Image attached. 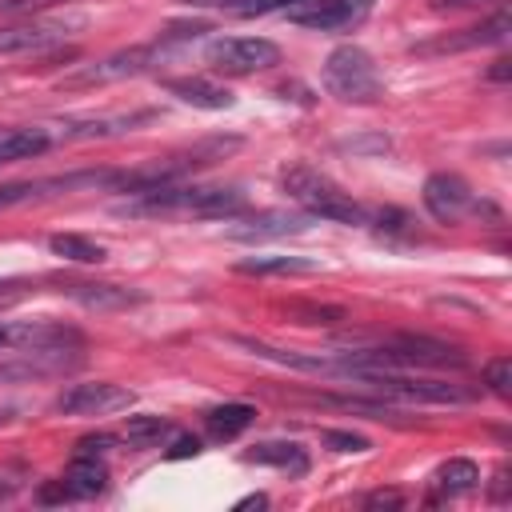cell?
<instances>
[{
  "instance_id": "cell-1",
  "label": "cell",
  "mask_w": 512,
  "mask_h": 512,
  "mask_svg": "<svg viewBox=\"0 0 512 512\" xmlns=\"http://www.w3.org/2000/svg\"><path fill=\"white\" fill-rule=\"evenodd\" d=\"M240 208H244V192L220 184H152V188H136L132 200L116 204L120 216H200V220L236 216Z\"/></svg>"
},
{
  "instance_id": "cell-2",
  "label": "cell",
  "mask_w": 512,
  "mask_h": 512,
  "mask_svg": "<svg viewBox=\"0 0 512 512\" xmlns=\"http://www.w3.org/2000/svg\"><path fill=\"white\" fill-rule=\"evenodd\" d=\"M284 192L316 220H332V224H364V208L352 200V192H344L336 180H328L320 168L296 160L280 172Z\"/></svg>"
},
{
  "instance_id": "cell-3",
  "label": "cell",
  "mask_w": 512,
  "mask_h": 512,
  "mask_svg": "<svg viewBox=\"0 0 512 512\" xmlns=\"http://www.w3.org/2000/svg\"><path fill=\"white\" fill-rule=\"evenodd\" d=\"M324 88H328V96H336L344 104H376L380 92H384L380 72H376L372 56L360 44H340V48L328 52Z\"/></svg>"
},
{
  "instance_id": "cell-4",
  "label": "cell",
  "mask_w": 512,
  "mask_h": 512,
  "mask_svg": "<svg viewBox=\"0 0 512 512\" xmlns=\"http://www.w3.org/2000/svg\"><path fill=\"white\" fill-rule=\"evenodd\" d=\"M344 376L352 384H364V388L384 392V396H396V400H428V404H464V400H476L472 388H460V384H448V380H420V376H408L400 368H348Z\"/></svg>"
},
{
  "instance_id": "cell-5",
  "label": "cell",
  "mask_w": 512,
  "mask_h": 512,
  "mask_svg": "<svg viewBox=\"0 0 512 512\" xmlns=\"http://www.w3.org/2000/svg\"><path fill=\"white\" fill-rule=\"evenodd\" d=\"M204 60L212 72H228V76H252V72H268L280 64V48L264 36H220L204 48Z\"/></svg>"
},
{
  "instance_id": "cell-6",
  "label": "cell",
  "mask_w": 512,
  "mask_h": 512,
  "mask_svg": "<svg viewBox=\"0 0 512 512\" xmlns=\"http://www.w3.org/2000/svg\"><path fill=\"white\" fill-rule=\"evenodd\" d=\"M372 12V0H292L284 8V16L300 28H316V32H340V28H356L364 16Z\"/></svg>"
},
{
  "instance_id": "cell-7",
  "label": "cell",
  "mask_w": 512,
  "mask_h": 512,
  "mask_svg": "<svg viewBox=\"0 0 512 512\" xmlns=\"http://www.w3.org/2000/svg\"><path fill=\"white\" fill-rule=\"evenodd\" d=\"M100 184H120V188H124V172L100 168V172H72V176H48V180H16V184H0V208L24 204V200H40V196H56V192H76V188H100Z\"/></svg>"
},
{
  "instance_id": "cell-8",
  "label": "cell",
  "mask_w": 512,
  "mask_h": 512,
  "mask_svg": "<svg viewBox=\"0 0 512 512\" xmlns=\"http://www.w3.org/2000/svg\"><path fill=\"white\" fill-rule=\"evenodd\" d=\"M68 340H80V336L56 320H0V348L48 356V352H60Z\"/></svg>"
},
{
  "instance_id": "cell-9",
  "label": "cell",
  "mask_w": 512,
  "mask_h": 512,
  "mask_svg": "<svg viewBox=\"0 0 512 512\" xmlns=\"http://www.w3.org/2000/svg\"><path fill=\"white\" fill-rule=\"evenodd\" d=\"M132 400H136L132 388L96 380V384H72L68 392H60V396H56V408L68 412V416H108V412L128 408Z\"/></svg>"
},
{
  "instance_id": "cell-10",
  "label": "cell",
  "mask_w": 512,
  "mask_h": 512,
  "mask_svg": "<svg viewBox=\"0 0 512 512\" xmlns=\"http://www.w3.org/2000/svg\"><path fill=\"white\" fill-rule=\"evenodd\" d=\"M424 208H428V216L432 220H440V224H456L468 208H472V188L456 176V172H432L428 180H424Z\"/></svg>"
},
{
  "instance_id": "cell-11",
  "label": "cell",
  "mask_w": 512,
  "mask_h": 512,
  "mask_svg": "<svg viewBox=\"0 0 512 512\" xmlns=\"http://www.w3.org/2000/svg\"><path fill=\"white\" fill-rule=\"evenodd\" d=\"M68 28H80V20H28V24H4L0 28V56L40 52L68 36Z\"/></svg>"
},
{
  "instance_id": "cell-12",
  "label": "cell",
  "mask_w": 512,
  "mask_h": 512,
  "mask_svg": "<svg viewBox=\"0 0 512 512\" xmlns=\"http://www.w3.org/2000/svg\"><path fill=\"white\" fill-rule=\"evenodd\" d=\"M52 144H56V136L48 128H8V132H0V164L44 156Z\"/></svg>"
},
{
  "instance_id": "cell-13",
  "label": "cell",
  "mask_w": 512,
  "mask_h": 512,
  "mask_svg": "<svg viewBox=\"0 0 512 512\" xmlns=\"http://www.w3.org/2000/svg\"><path fill=\"white\" fill-rule=\"evenodd\" d=\"M168 92L192 108H232V92L204 80V76H180V80H168Z\"/></svg>"
},
{
  "instance_id": "cell-14",
  "label": "cell",
  "mask_w": 512,
  "mask_h": 512,
  "mask_svg": "<svg viewBox=\"0 0 512 512\" xmlns=\"http://www.w3.org/2000/svg\"><path fill=\"white\" fill-rule=\"evenodd\" d=\"M252 420H256V408H252V404H240V400L216 404V408L204 412V428H208L212 440H232V436H240Z\"/></svg>"
},
{
  "instance_id": "cell-15",
  "label": "cell",
  "mask_w": 512,
  "mask_h": 512,
  "mask_svg": "<svg viewBox=\"0 0 512 512\" xmlns=\"http://www.w3.org/2000/svg\"><path fill=\"white\" fill-rule=\"evenodd\" d=\"M152 52L148 48H132V52H120V56H108L100 60L96 68H84L80 76H72V84H100V80H116V76H132L140 68H148Z\"/></svg>"
},
{
  "instance_id": "cell-16",
  "label": "cell",
  "mask_w": 512,
  "mask_h": 512,
  "mask_svg": "<svg viewBox=\"0 0 512 512\" xmlns=\"http://www.w3.org/2000/svg\"><path fill=\"white\" fill-rule=\"evenodd\" d=\"M64 484H68L72 500H76V496H96V492H104V484H108V468L96 460V452H80V456L68 464Z\"/></svg>"
},
{
  "instance_id": "cell-17",
  "label": "cell",
  "mask_w": 512,
  "mask_h": 512,
  "mask_svg": "<svg viewBox=\"0 0 512 512\" xmlns=\"http://www.w3.org/2000/svg\"><path fill=\"white\" fill-rule=\"evenodd\" d=\"M64 292L72 300H80L84 308H128L140 304L144 296L132 288H116V284H64Z\"/></svg>"
},
{
  "instance_id": "cell-18",
  "label": "cell",
  "mask_w": 512,
  "mask_h": 512,
  "mask_svg": "<svg viewBox=\"0 0 512 512\" xmlns=\"http://www.w3.org/2000/svg\"><path fill=\"white\" fill-rule=\"evenodd\" d=\"M480 484V468L472 464V460H464V456H456V460H448V464H440L436 472H432V488L440 492V496H464V492H472Z\"/></svg>"
},
{
  "instance_id": "cell-19",
  "label": "cell",
  "mask_w": 512,
  "mask_h": 512,
  "mask_svg": "<svg viewBox=\"0 0 512 512\" xmlns=\"http://www.w3.org/2000/svg\"><path fill=\"white\" fill-rule=\"evenodd\" d=\"M244 460L248 464H272V468H284V472H292V476H304L308 472V456H304V448L300 444H256L252 452H244Z\"/></svg>"
},
{
  "instance_id": "cell-20",
  "label": "cell",
  "mask_w": 512,
  "mask_h": 512,
  "mask_svg": "<svg viewBox=\"0 0 512 512\" xmlns=\"http://www.w3.org/2000/svg\"><path fill=\"white\" fill-rule=\"evenodd\" d=\"M236 268L248 272V276H304V272H316V260H304V256H252V260H240Z\"/></svg>"
},
{
  "instance_id": "cell-21",
  "label": "cell",
  "mask_w": 512,
  "mask_h": 512,
  "mask_svg": "<svg viewBox=\"0 0 512 512\" xmlns=\"http://www.w3.org/2000/svg\"><path fill=\"white\" fill-rule=\"evenodd\" d=\"M308 220L304 216H284V212H264L256 220H248V228H232L236 240H256V236H288V232H304Z\"/></svg>"
},
{
  "instance_id": "cell-22",
  "label": "cell",
  "mask_w": 512,
  "mask_h": 512,
  "mask_svg": "<svg viewBox=\"0 0 512 512\" xmlns=\"http://www.w3.org/2000/svg\"><path fill=\"white\" fill-rule=\"evenodd\" d=\"M48 248H52L56 256H64V260H76V264H100V260L108 256L104 244H96V240H88V236H76V232L52 236Z\"/></svg>"
},
{
  "instance_id": "cell-23",
  "label": "cell",
  "mask_w": 512,
  "mask_h": 512,
  "mask_svg": "<svg viewBox=\"0 0 512 512\" xmlns=\"http://www.w3.org/2000/svg\"><path fill=\"white\" fill-rule=\"evenodd\" d=\"M168 420L164 416H128V444H160V436H168Z\"/></svg>"
},
{
  "instance_id": "cell-24",
  "label": "cell",
  "mask_w": 512,
  "mask_h": 512,
  "mask_svg": "<svg viewBox=\"0 0 512 512\" xmlns=\"http://www.w3.org/2000/svg\"><path fill=\"white\" fill-rule=\"evenodd\" d=\"M484 380H488V388H492L496 396H508V392H512V360H508V356H496V360L484 368Z\"/></svg>"
},
{
  "instance_id": "cell-25",
  "label": "cell",
  "mask_w": 512,
  "mask_h": 512,
  "mask_svg": "<svg viewBox=\"0 0 512 512\" xmlns=\"http://www.w3.org/2000/svg\"><path fill=\"white\" fill-rule=\"evenodd\" d=\"M324 444L336 452H368V440L356 432H324Z\"/></svg>"
},
{
  "instance_id": "cell-26",
  "label": "cell",
  "mask_w": 512,
  "mask_h": 512,
  "mask_svg": "<svg viewBox=\"0 0 512 512\" xmlns=\"http://www.w3.org/2000/svg\"><path fill=\"white\" fill-rule=\"evenodd\" d=\"M180 4H188V8H220V12H240V16H248L256 0H180Z\"/></svg>"
},
{
  "instance_id": "cell-27",
  "label": "cell",
  "mask_w": 512,
  "mask_h": 512,
  "mask_svg": "<svg viewBox=\"0 0 512 512\" xmlns=\"http://www.w3.org/2000/svg\"><path fill=\"white\" fill-rule=\"evenodd\" d=\"M56 4H68V0H0V12H44Z\"/></svg>"
},
{
  "instance_id": "cell-28",
  "label": "cell",
  "mask_w": 512,
  "mask_h": 512,
  "mask_svg": "<svg viewBox=\"0 0 512 512\" xmlns=\"http://www.w3.org/2000/svg\"><path fill=\"white\" fill-rule=\"evenodd\" d=\"M196 452H200V440L196 436H176V444L168 448L172 460H184V456H196Z\"/></svg>"
},
{
  "instance_id": "cell-29",
  "label": "cell",
  "mask_w": 512,
  "mask_h": 512,
  "mask_svg": "<svg viewBox=\"0 0 512 512\" xmlns=\"http://www.w3.org/2000/svg\"><path fill=\"white\" fill-rule=\"evenodd\" d=\"M364 504H368V508H380V504H392V508H396V504H404V496H400V492H372Z\"/></svg>"
},
{
  "instance_id": "cell-30",
  "label": "cell",
  "mask_w": 512,
  "mask_h": 512,
  "mask_svg": "<svg viewBox=\"0 0 512 512\" xmlns=\"http://www.w3.org/2000/svg\"><path fill=\"white\" fill-rule=\"evenodd\" d=\"M480 0H436V8H472Z\"/></svg>"
},
{
  "instance_id": "cell-31",
  "label": "cell",
  "mask_w": 512,
  "mask_h": 512,
  "mask_svg": "<svg viewBox=\"0 0 512 512\" xmlns=\"http://www.w3.org/2000/svg\"><path fill=\"white\" fill-rule=\"evenodd\" d=\"M492 80H508V60H496V68H492Z\"/></svg>"
},
{
  "instance_id": "cell-32",
  "label": "cell",
  "mask_w": 512,
  "mask_h": 512,
  "mask_svg": "<svg viewBox=\"0 0 512 512\" xmlns=\"http://www.w3.org/2000/svg\"><path fill=\"white\" fill-rule=\"evenodd\" d=\"M8 420H12V412H8V408H0V424H8Z\"/></svg>"
}]
</instances>
